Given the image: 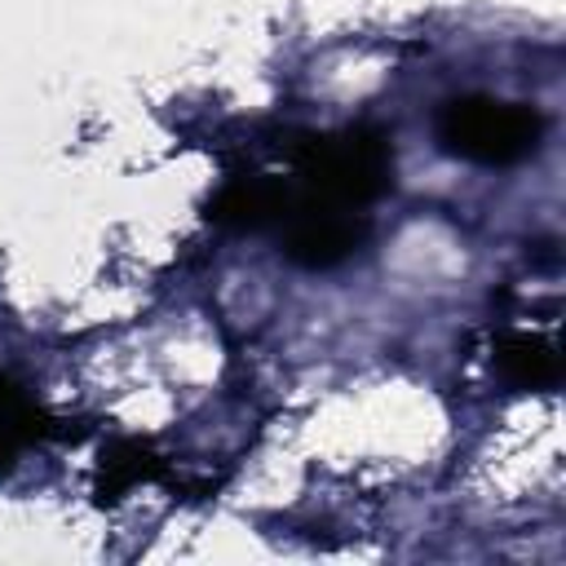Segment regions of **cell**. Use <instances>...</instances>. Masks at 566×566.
<instances>
[{
  "mask_svg": "<svg viewBox=\"0 0 566 566\" xmlns=\"http://www.w3.org/2000/svg\"><path fill=\"white\" fill-rule=\"evenodd\" d=\"M292 164L305 186L296 195L283 190L287 199L363 212L394 186V146L371 124H354L340 133H310L292 146Z\"/></svg>",
  "mask_w": 566,
  "mask_h": 566,
  "instance_id": "6da1fadb",
  "label": "cell"
},
{
  "mask_svg": "<svg viewBox=\"0 0 566 566\" xmlns=\"http://www.w3.org/2000/svg\"><path fill=\"white\" fill-rule=\"evenodd\" d=\"M539 137H544V115L526 102L464 93L438 111V146L482 168L522 164L526 155H535Z\"/></svg>",
  "mask_w": 566,
  "mask_h": 566,
  "instance_id": "7a4b0ae2",
  "label": "cell"
},
{
  "mask_svg": "<svg viewBox=\"0 0 566 566\" xmlns=\"http://www.w3.org/2000/svg\"><path fill=\"white\" fill-rule=\"evenodd\" d=\"M274 221L283 226V252L305 270H332V265L349 261L367 239L363 212L310 203V199H287V195L279 199Z\"/></svg>",
  "mask_w": 566,
  "mask_h": 566,
  "instance_id": "3957f363",
  "label": "cell"
},
{
  "mask_svg": "<svg viewBox=\"0 0 566 566\" xmlns=\"http://www.w3.org/2000/svg\"><path fill=\"white\" fill-rule=\"evenodd\" d=\"M495 367L517 389H553L562 376L557 345L548 336H535V332H504L495 340Z\"/></svg>",
  "mask_w": 566,
  "mask_h": 566,
  "instance_id": "277c9868",
  "label": "cell"
},
{
  "mask_svg": "<svg viewBox=\"0 0 566 566\" xmlns=\"http://www.w3.org/2000/svg\"><path fill=\"white\" fill-rule=\"evenodd\" d=\"M49 433L44 411L13 385L0 376V464H9L18 451H27L31 442H40Z\"/></svg>",
  "mask_w": 566,
  "mask_h": 566,
  "instance_id": "5b68a950",
  "label": "cell"
},
{
  "mask_svg": "<svg viewBox=\"0 0 566 566\" xmlns=\"http://www.w3.org/2000/svg\"><path fill=\"white\" fill-rule=\"evenodd\" d=\"M150 478H159V460L142 442H115L102 455V482H97V491H102V500H115L119 491H128L137 482H150Z\"/></svg>",
  "mask_w": 566,
  "mask_h": 566,
  "instance_id": "8992f818",
  "label": "cell"
}]
</instances>
